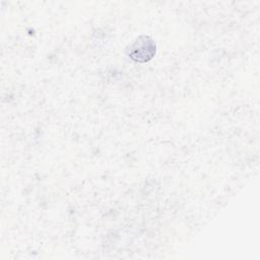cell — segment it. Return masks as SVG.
Instances as JSON below:
<instances>
[{
    "mask_svg": "<svg viewBox=\"0 0 260 260\" xmlns=\"http://www.w3.org/2000/svg\"><path fill=\"white\" fill-rule=\"evenodd\" d=\"M155 52V45L146 37L138 39L131 47L129 56L135 61L144 62L149 60Z\"/></svg>",
    "mask_w": 260,
    "mask_h": 260,
    "instance_id": "obj_1",
    "label": "cell"
}]
</instances>
